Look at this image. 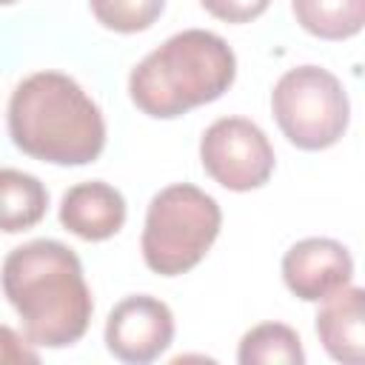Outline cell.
Segmentation results:
<instances>
[{
	"mask_svg": "<svg viewBox=\"0 0 365 365\" xmlns=\"http://www.w3.org/2000/svg\"><path fill=\"white\" fill-rule=\"evenodd\" d=\"M365 297L362 288L345 285L322 299L317 314V336L322 348L345 365H359L365 356Z\"/></svg>",
	"mask_w": 365,
	"mask_h": 365,
	"instance_id": "obj_10",
	"label": "cell"
},
{
	"mask_svg": "<svg viewBox=\"0 0 365 365\" xmlns=\"http://www.w3.org/2000/svg\"><path fill=\"white\" fill-rule=\"evenodd\" d=\"M297 23L319 40H348L362 31L365 0H291Z\"/></svg>",
	"mask_w": 365,
	"mask_h": 365,
	"instance_id": "obj_12",
	"label": "cell"
},
{
	"mask_svg": "<svg viewBox=\"0 0 365 365\" xmlns=\"http://www.w3.org/2000/svg\"><path fill=\"white\" fill-rule=\"evenodd\" d=\"M60 222L86 242H103L125 225V200L103 180L77 182L63 194Z\"/></svg>",
	"mask_w": 365,
	"mask_h": 365,
	"instance_id": "obj_9",
	"label": "cell"
},
{
	"mask_svg": "<svg viewBox=\"0 0 365 365\" xmlns=\"http://www.w3.org/2000/svg\"><path fill=\"white\" fill-rule=\"evenodd\" d=\"M11 3H17V0H0V6H11Z\"/></svg>",
	"mask_w": 365,
	"mask_h": 365,
	"instance_id": "obj_17",
	"label": "cell"
},
{
	"mask_svg": "<svg viewBox=\"0 0 365 365\" xmlns=\"http://www.w3.org/2000/svg\"><path fill=\"white\" fill-rule=\"evenodd\" d=\"M48 208L46 185L20 168H0V231L20 234L34 228Z\"/></svg>",
	"mask_w": 365,
	"mask_h": 365,
	"instance_id": "obj_11",
	"label": "cell"
},
{
	"mask_svg": "<svg viewBox=\"0 0 365 365\" xmlns=\"http://www.w3.org/2000/svg\"><path fill=\"white\" fill-rule=\"evenodd\" d=\"M37 351L29 339L17 336L11 328L0 325V362H37Z\"/></svg>",
	"mask_w": 365,
	"mask_h": 365,
	"instance_id": "obj_16",
	"label": "cell"
},
{
	"mask_svg": "<svg viewBox=\"0 0 365 365\" xmlns=\"http://www.w3.org/2000/svg\"><path fill=\"white\" fill-rule=\"evenodd\" d=\"M0 285L23 322V334L40 348H66L88 331L94 302L80 257L57 240H31L9 251Z\"/></svg>",
	"mask_w": 365,
	"mask_h": 365,
	"instance_id": "obj_1",
	"label": "cell"
},
{
	"mask_svg": "<svg viewBox=\"0 0 365 365\" xmlns=\"http://www.w3.org/2000/svg\"><path fill=\"white\" fill-rule=\"evenodd\" d=\"M200 6L222 23H251L265 14L271 0H200Z\"/></svg>",
	"mask_w": 365,
	"mask_h": 365,
	"instance_id": "obj_15",
	"label": "cell"
},
{
	"mask_svg": "<svg viewBox=\"0 0 365 365\" xmlns=\"http://www.w3.org/2000/svg\"><path fill=\"white\" fill-rule=\"evenodd\" d=\"M88 6L103 29L117 34H137L160 20L165 0H88Z\"/></svg>",
	"mask_w": 365,
	"mask_h": 365,
	"instance_id": "obj_14",
	"label": "cell"
},
{
	"mask_svg": "<svg viewBox=\"0 0 365 365\" xmlns=\"http://www.w3.org/2000/svg\"><path fill=\"white\" fill-rule=\"evenodd\" d=\"M271 111L291 145L322 151L342 140L351 103L336 74L319 66H297L274 83Z\"/></svg>",
	"mask_w": 365,
	"mask_h": 365,
	"instance_id": "obj_5",
	"label": "cell"
},
{
	"mask_svg": "<svg viewBox=\"0 0 365 365\" xmlns=\"http://www.w3.org/2000/svg\"><path fill=\"white\" fill-rule=\"evenodd\" d=\"M222 225V211L211 194L191 182L157 191L145 211L140 237L145 265L160 277H180L202 262Z\"/></svg>",
	"mask_w": 365,
	"mask_h": 365,
	"instance_id": "obj_4",
	"label": "cell"
},
{
	"mask_svg": "<svg viewBox=\"0 0 365 365\" xmlns=\"http://www.w3.org/2000/svg\"><path fill=\"white\" fill-rule=\"evenodd\" d=\"M234 77L237 57L231 46L214 31L185 29L171 34L131 68L128 97L143 114L174 120L197 106L220 100Z\"/></svg>",
	"mask_w": 365,
	"mask_h": 365,
	"instance_id": "obj_3",
	"label": "cell"
},
{
	"mask_svg": "<svg viewBox=\"0 0 365 365\" xmlns=\"http://www.w3.org/2000/svg\"><path fill=\"white\" fill-rule=\"evenodd\" d=\"M205 174L228 191H254L274 174L277 157L268 134L245 117L214 120L200 140Z\"/></svg>",
	"mask_w": 365,
	"mask_h": 365,
	"instance_id": "obj_6",
	"label": "cell"
},
{
	"mask_svg": "<svg viewBox=\"0 0 365 365\" xmlns=\"http://www.w3.org/2000/svg\"><path fill=\"white\" fill-rule=\"evenodd\" d=\"M174 339L171 308L148 294H131L120 299L106 319V348L131 365L154 362Z\"/></svg>",
	"mask_w": 365,
	"mask_h": 365,
	"instance_id": "obj_7",
	"label": "cell"
},
{
	"mask_svg": "<svg viewBox=\"0 0 365 365\" xmlns=\"http://www.w3.org/2000/svg\"><path fill=\"white\" fill-rule=\"evenodd\" d=\"M240 365H302V339L291 325L262 322L242 334L237 348Z\"/></svg>",
	"mask_w": 365,
	"mask_h": 365,
	"instance_id": "obj_13",
	"label": "cell"
},
{
	"mask_svg": "<svg viewBox=\"0 0 365 365\" xmlns=\"http://www.w3.org/2000/svg\"><path fill=\"white\" fill-rule=\"evenodd\" d=\"M11 143L51 165H88L106 148L100 106L63 71H34L9 100Z\"/></svg>",
	"mask_w": 365,
	"mask_h": 365,
	"instance_id": "obj_2",
	"label": "cell"
},
{
	"mask_svg": "<svg viewBox=\"0 0 365 365\" xmlns=\"http://www.w3.org/2000/svg\"><path fill=\"white\" fill-rule=\"evenodd\" d=\"M351 251L331 237H308L294 242L282 257L285 288L302 302H322L339 288L351 285Z\"/></svg>",
	"mask_w": 365,
	"mask_h": 365,
	"instance_id": "obj_8",
	"label": "cell"
}]
</instances>
